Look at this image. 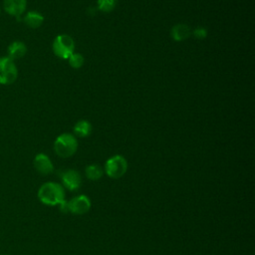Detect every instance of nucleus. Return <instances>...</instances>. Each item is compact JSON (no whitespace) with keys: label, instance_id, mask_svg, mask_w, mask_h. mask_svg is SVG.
Instances as JSON below:
<instances>
[{"label":"nucleus","instance_id":"13","mask_svg":"<svg viewBox=\"0 0 255 255\" xmlns=\"http://www.w3.org/2000/svg\"><path fill=\"white\" fill-rule=\"evenodd\" d=\"M73 130H74V133L77 136L86 137V136L90 135L91 132H92V125L88 121L81 120V121L76 123V125L74 126Z\"/></svg>","mask_w":255,"mask_h":255},{"label":"nucleus","instance_id":"11","mask_svg":"<svg viewBox=\"0 0 255 255\" xmlns=\"http://www.w3.org/2000/svg\"><path fill=\"white\" fill-rule=\"evenodd\" d=\"M23 21L28 27L32 29H37L43 24L44 16L38 11H28L24 15Z\"/></svg>","mask_w":255,"mask_h":255},{"label":"nucleus","instance_id":"6","mask_svg":"<svg viewBox=\"0 0 255 255\" xmlns=\"http://www.w3.org/2000/svg\"><path fill=\"white\" fill-rule=\"evenodd\" d=\"M91 205L92 204L90 198L84 194L78 195L70 201H67L68 212H71L75 215H83L87 213L90 210Z\"/></svg>","mask_w":255,"mask_h":255},{"label":"nucleus","instance_id":"16","mask_svg":"<svg viewBox=\"0 0 255 255\" xmlns=\"http://www.w3.org/2000/svg\"><path fill=\"white\" fill-rule=\"evenodd\" d=\"M84 57L79 53H73L68 59L69 65L74 69L81 68L84 65Z\"/></svg>","mask_w":255,"mask_h":255},{"label":"nucleus","instance_id":"18","mask_svg":"<svg viewBox=\"0 0 255 255\" xmlns=\"http://www.w3.org/2000/svg\"><path fill=\"white\" fill-rule=\"evenodd\" d=\"M2 255H10V254H2Z\"/></svg>","mask_w":255,"mask_h":255},{"label":"nucleus","instance_id":"12","mask_svg":"<svg viewBox=\"0 0 255 255\" xmlns=\"http://www.w3.org/2000/svg\"><path fill=\"white\" fill-rule=\"evenodd\" d=\"M190 28L186 24H176L171 28L170 35L174 41H183L190 36Z\"/></svg>","mask_w":255,"mask_h":255},{"label":"nucleus","instance_id":"5","mask_svg":"<svg viewBox=\"0 0 255 255\" xmlns=\"http://www.w3.org/2000/svg\"><path fill=\"white\" fill-rule=\"evenodd\" d=\"M18 77L17 66L8 56L0 57V84L11 85Z\"/></svg>","mask_w":255,"mask_h":255},{"label":"nucleus","instance_id":"9","mask_svg":"<svg viewBox=\"0 0 255 255\" xmlns=\"http://www.w3.org/2000/svg\"><path fill=\"white\" fill-rule=\"evenodd\" d=\"M33 165L37 172H39L42 175H48L53 172L54 165L50 159V157L45 153H38L34 157Z\"/></svg>","mask_w":255,"mask_h":255},{"label":"nucleus","instance_id":"1","mask_svg":"<svg viewBox=\"0 0 255 255\" xmlns=\"http://www.w3.org/2000/svg\"><path fill=\"white\" fill-rule=\"evenodd\" d=\"M37 196L45 205H60L65 200L64 187L60 183L54 181L45 182L39 187Z\"/></svg>","mask_w":255,"mask_h":255},{"label":"nucleus","instance_id":"15","mask_svg":"<svg viewBox=\"0 0 255 255\" xmlns=\"http://www.w3.org/2000/svg\"><path fill=\"white\" fill-rule=\"evenodd\" d=\"M117 1L118 0H97L98 9L105 13L112 12L117 5Z\"/></svg>","mask_w":255,"mask_h":255},{"label":"nucleus","instance_id":"10","mask_svg":"<svg viewBox=\"0 0 255 255\" xmlns=\"http://www.w3.org/2000/svg\"><path fill=\"white\" fill-rule=\"evenodd\" d=\"M8 57L12 60L20 59L27 53V46L22 41H13L7 48Z\"/></svg>","mask_w":255,"mask_h":255},{"label":"nucleus","instance_id":"3","mask_svg":"<svg viewBox=\"0 0 255 255\" xmlns=\"http://www.w3.org/2000/svg\"><path fill=\"white\" fill-rule=\"evenodd\" d=\"M52 49L57 57L63 60H68L69 57L75 53V42L71 36L60 34L54 39Z\"/></svg>","mask_w":255,"mask_h":255},{"label":"nucleus","instance_id":"8","mask_svg":"<svg viewBox=\"0 0 255 255\" xmlns=\"http://www.w3.org/2000/svg\"><path fill=\"white\" fill-rule=\"evenodd\" d=\"M63 186L69 190H77L81 186L82 178L80 173L75 169H67L61 174Z\"/></svg>","mask_w":255,"mask_h":255},{"label":"nucleus","instance_id":"2","mask_svg":"<svg viewBox=\"0 0 255 255\" xmlns=\"http://www.w3.org/2000/svg\"><path fill=\"white\" fill-rule=\"evenodd\" d=\"M78 148V140L72 133L64 132L58 135L54 141V150L60 157L67 158L75 154Z\"/></svg>","mask_w":255,"mask_h":255},{"label":"nucleus","instance_id":"14","mask_svg":"<svg viewBox=\"0 0 255 255\" xmlns=\"http://www.w3.org/2000/svg\"><path fill=\"white\" fill-rule=\"evenodd\" d=\"M86 176L91 180H98L104 174V169L99 164H90L85 169Z\"/></svg>","mask_w":255,"mask_h":255},{"label":"nucleus","instance_id":"7","mask_svg":"<svg viewBox=\"0 0 255 255\" xmlns=\"http://www.w3.org/2000/svg\"><path fill=\"white\" fill-rule=\"evenodd\" d=\"M3 7L7 14L15 17L18 21L27 8V0H3Z\"/></svg>","mask_w":255,"mask_h":255},{"label":"nucleus","instance_id":"4","mask_svg":"<svg viewBox=\"0 0 255 255\" xmlns=\"http://www.w3.org/2000/svg\"><path fill=\"white\" fill-rule=\"evenodd\" d=\"M128 170L127 159L120 154L111 156L105 163V172L111 178L117 179L125 175Z\"/></svg>","mask_w":255,"mask_h":255},{"label":"nucleus","instance_id":"17","mask_svg":"<svg viewBox=\"0 0 255 255\" xmlns=\"http://www.w3.org/2000/svg\"><path fill=\"white\" fill-rule=\"evenodd\" d=\"M194 38L198 39V40H202V39H205L206 36H207V30L204 28V27H197L193 30L192 32Z\"/></svg>","mask_w":255,"mask_h":255}]
</instances>
